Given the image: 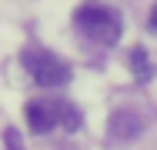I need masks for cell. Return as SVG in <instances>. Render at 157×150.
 Listing matches in <instances>:
<instances>
[{"label":"cell","instance_id":"277c9868","mask_svg":"<svg viewBox=\"0 0 157 150\" xmlns=\"http://www.w3.org/2000/svg\"><path fill=\"white\" fill-rule=\"evenodd\" d=\"M140 133H144L140 114H134V110H114V114H110V120H107V140H110L114 147L134 144Z\"/></svg>","mask_w":157,"mask_h":150},{"label":"cell","instance_id":"7a4b0ae2","mask_svg":"<svg viewBox=\"0 0 157 150\" xmlns=\"http://www.w3.org/2000/svg\"><path fill=\"white\" fill-rule=\"evenodd\" d=\"M20 63L27 67V73L37 80V87L57 90V87H67V84L74 80L70 63L60 60L57 54H50V50H44V47H27V50L20 54Z\"/></svg>","mask_w":157,"mask_h":150},{"label":"cell","instance_id":"52a82bcc","mask_svg":"<svg viewBox=\"0 0 157 150\" xmlns=\"http://www.w3.org/2000/svg\"><path fill=\"white\" fill-rule=\"evenodd\" d=\"M147 30H151V33H157V3L151 7V20H147Z\"/></svg>","mask_w":157,"mask_h":150},{"label":"cell","instance_id":"8992f818","mask_svg":"<svg viewBox=\"0 0 157 150\" xmlns=\"http://www.w3.org/2000/svg\"><path fill=\"white\" fill-rule=\"evenodd\" d=\"M3 144H7V150H24L20 130H17V127H7V130H3Z\"/></svg>","mask_w":157,"mask_h":150},{"label":"cell","instance_id":"5b68a950","mask_svg":"<svg viewBox=\"0 0 157 150\" xmlns=\"http://www.w3.org/2000/svg\"><path fill=\"white\" fill-rule=\"evenodd\" d=\"M127 60H130V70H134V80H137V84H147V80L154 77V63H151V57H147L144 47H134Z\"/></svg>","mask_w":157,"mask_h":150},{"label":"cell","instance_id":"6da1fadb","mask_svg":"<svg viewBox=\"0 0 157 150\" xmlns=\"http://www.w3.org/2000/svg\"><path fill=\"white\" fill-rule=\"evenodd\" d=\"M74 27L97 47H114L124 33V17L117 7H110L104 0H84L74 10Z\"/></svg>","mask_w":157,"mask_h":150},{"label":"cell","instance_id":"3957f363","mask_svg":"<svg viewBox=\"0 0 157 150\" xmlns=\"http://www.w3.org/2000/svg\"><path fill=\"white\" fill-rule=\"evenodd\" d=\"M24 114H27V127L33 133H50L54 127H60L63 100L60 97H33V100H27Z\"/></svg>","mask_w":157,"mask_h":150}]
</instances>
